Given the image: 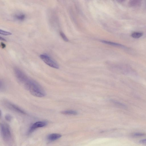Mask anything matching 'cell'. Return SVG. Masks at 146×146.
Segmentation results:
<instances>
[{
	"label": "cell",
	"instance_id": "6da1fadb",
	"mask_svg": "<svg viewBox=\"0 0 146 146\" xmlns=\"http://www.w3.org/2000/svg\"><path fill=\"white\" fill-rule=\"evenodd\" d=\"M23 86L35 96L42 97L46 95L45 92L42 88L36 82L33 80L29 79Z\"/></svg>",
	"mask_w": 146,
	"mask_h": 146
},
{
	"label": "cell",
	"instance_id": "7a4b0ae2",
	"mask_svg": "<svg viewBox=\"0 0 146 146\" xmlns=\"http://www.w3.org/2000/svg\"><path fill=\"white\" fill-rule=\"evenodd\" d=\"M39 56L43 61L50 67L56 69L59 68L58 65L56 62L46 53L41 54Z\"/></svg>",
	"mask_w": 146,
	"mask_h": 146
},
{
	"label": "cell",
	"instance_id": "3957f363",
	"mask_svg": "<svg viewBox=\"0 0 146 146\" xmlns=\"http://www.w3.org/2000/svg\"><path fill=\"white\" fill-rule=\"evenodd\" d=\"M14 73L17 81L23 86L29 79L27 76L19 68H15L14 69Z\"/></svg>",
	"mask_w": 146,
	"mask_h": 146
},
{
	"label": "cell",
	"instance_id": "277c9868",
	"mask_svg": "<svg viewBox=\"0 0 146 146\" xmlns=\"http://www.w3.org/2000/svg\"><path fill=\"white\" fill-rule=\"evenodd\" d=\"M1 133L3 139L5 141H9L11 137L10 129L8 125L5 123H1L0 125Z\"/></svg>",
	"mask_w": 146,
	"mask_h": 146
},
{
	"label": "cell",
	"instance_id": "5b68a950",
	"mask_svg": "<svg viewBox=\"0 0 146 146\" xmlns=\"http://www.w3.org/2000/svg\"><path fill=\"white\" fill-rule=\"evenodd\" d=\"M47 123L44 121H38L34 123L30 127L29 130V133H30L36 129L43 127L46 126Z\"/></svg>",
	"mask_w": 146,
	"mask_h": 146
},
{
	"label": "cell",
	"instance_id": "8992f818",
	"mask_svg": "<svg viewBox=\"0 0 146 146\" xmlns=\"http://www.w3.org/2000/svg\"><path fill=\"white\" fill-rule=\"evenodd\" d=\"M6 106L9 109L20 113L25 114L26 112L22 109L12 103L7 102L5 103Z\"/></svg>",
	"mask_w": 146,
	"mask_h": 146
},
{
	"label": "cell",
	"instance_id": "52a82bcc",
	"mask_svg": "<svg viewBox=\"0 0 146 146\" xmlns=\"http://www.w3.org/2000/svg\"><path fill=\"white\" fill-rule=\"evenodd\" d=\"M61 136V135L59 134L52 133L48 136L47 139L50 141H53L59 139Z\"/></svg>",
	"mask_w": 146,
	"mask_h": 146
},
{
	"label": "cell",
	"instance_id": "ba28073f",
	"mask_svg": "<svg viewBox=\"0 0 146 146\" xmlns=\"http://www.w3.org/2000/svg\"><path fill=\"white\" fill-rule=\"evenodd\" d=\"M141 4L140 1L132 0L129 1L128 3V5L130 7H135L139 6Z\"/></svg>",
	"mask_w": 146,
	"mask_h": 146
},
{
	"label": "cell",
	"instance_id": "9c48e42d",
	"mask_svg": "<svg viewBox=\"0 0 146 146\" xmlns=\"http://www.w3.org/2000/svg\"><path fill=\"white\" fill-rule=\"evenodd\" d=\"M101 41V42L103 43H104L105 44H109L110 45L123 48L125 47V46L123 45L120 44L104 40H102Z\"/></svg>",
	"mask_w": 146,
	"mask_h": 146
},
{
	"label": "cell",
	"instance_id": "30bf717a",
	"mask_svg": "<svg viewBox=\"0 0 146 146\" xmlns=\"http://www.w3.org/2000/svg\"><path fill=\"white\" fill-rule=\"evenodd\" d=\"M61 113L63 114L76 115L77 114V112L73 110H69L61 111Z\"/></svg>",
	"mask_w": 146,
	"mask_h": 146
},
{
	"label": "cell",
	"instance_id": "8fae6325",
	"mask_svg": "<svg viewBox=\"0 0 146 146\" xmlns=\"http://www.w3.org/2000/svg\"><path fill=\"white\" fill-rule=\"evenodd\" d=\"M142 33L138 32H135L131 34V36L134 38H138L141 37L143 35Z\"/></svg>",
	"mask_w": 146,
	"mask_h": 146
},
{
	"label": "cell",
	"instance_id": "7c38bea8",
	"mask_svg": "<svg viewBox=\"0 0 146 146\" xmlns=\"http://www.w3.org/2000/svg\"><path fill=\"white\" fill-rule=\"evenodd\" d=\"M14 17L15 19L18 20L23 21L25 19V16L24 14H20L15 15Z\"/></svg>",
	"mask_w": 146,
	"mask_h": 146
},
{
	"label": "cell",
	"instance_id": "4fadbf2b",
	"mask_svg": "<svg viewBox=\"0 0 146 146\" xmlns=\"http://www.w3.org/2000/svg\"><path fill=\"white\" fill-rule=\"evenodd\" d=\"M0 33L1 35L6 36L10 35H12V33L10 32L2 30L1 29L0 30Z\"/></svg>",
	"mask_w": 146,
	"mask_h": 146
},
{
	"label": "cell",
	"instance_id": "5bb4252c",
	"mask_svg": "<svg viewBox=\"0 0 146 146\" xmlns=\"http://www.w3.org/2000/svg\"><path fill=\"white\" fill-rule=\"evenodd\" d=\"M60 35L64 40L66 42L68 41V40L64 34L62 32H60Z\"/></svg>",
	"mask_w": 146,
	"mask_h": 146
},
{
	"label": "cell",
	"instance_id": "9a60e30c",
	"mask_svg": "<svg viewBox=\"0 0 146 146\" xmlns=\"http://www.w3.org/2000/svg\"><path fill=\"white\" fill-rule=\"evenodd\" d=\"M5 118L7 121H10L11 120L12 117L10 115L7 114L5 115Z\"/></svg>",
	"mask_w": 146,
	"mask_h": 146
},
{
	"label": "cell",
	"instance_id": "2e32d148",
	"mask_svg": "<svg viewBox=\"0 0 146 146\" xmlns=\"http://www.w3.org/2000/svg\"><path fill=\"white\" fill-rule=\"evenodd\" d=\"M144 135V133H134L133 135V136H134L138 137L142 136Z\"/></svg>",
	"mask_w": 146,
	"mask_h": 146
},
{
	"label": "cell",
	"instance_id": "e0dca14e",
	"mask_svg": "<svg viewBox=\"0 0 146 146\" xmlns=\"http://www.w3.org/2000/svg\"><path fill=\"white\" fill-rule=\"evenodd\" d=\"M140 143L146 145V139L141 140L139 141Z\"/></svg>",
	"mask_w": 146,
	"mask_h": 146
},
{
	"label": "cell",
	"instance_id": "ac0fdd59",
	"mask_svg": "<svg viewBox=\"0 0 146 146\" xmlns=\"http://www.w3.org/2000/svg\"><path fill=\"white\" fill-rule=\"evenodd\" d=\"M0 45L1 47L2 48H4L6 47V45L3 42H1L0 43Z\"/></svg>",
	"mask_w": 146,
	"mask_h": 146
},
{
	"label": "cell",
	"instance_id": "d6986e66",
	"mask_svg": "<svg viewBox=\"0 0 146 146\" xmlns=\"http://www.w3.org/2000/svg\"><path fill=\"white\" fill-rule=\"evenodd\" d=\"M0 39L1 40H2L3 41H6V39H5L3 38L2 37H0Z\"/></svg>",
	"mask_w": 146,
	"mask_h": 146
}]
</instances>
